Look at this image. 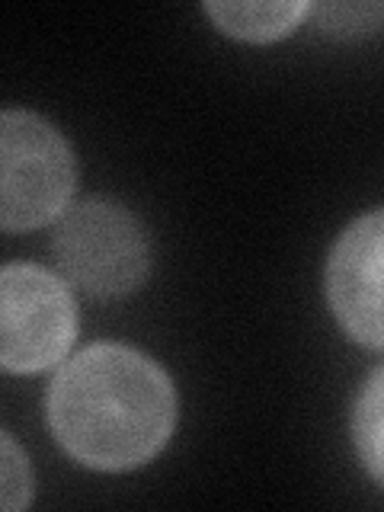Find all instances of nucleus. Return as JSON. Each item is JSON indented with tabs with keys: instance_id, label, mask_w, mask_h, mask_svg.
Here are the masks:
<instances>
[{
	"instance_id": "nucleus-1",
	"label": "nucleus",
	"mask_w": 384,
	"mask_h": 512,
	"mask_svg": "<svg viewBox=\"0 0 384 512\" xmlns=\"http://www.w3.org/2000/svg\"><path fill=\"white\" fill-rule=\"evenodd\" d=\"M45 413L58 445L96 471H132L167 445L176 394L167 372L138 349L90 346L48 384Z\"/></svg>"
},
{
	"instance_id": "nucleus-2",
	"label": "nucleus",
	"mask_w": 384,
	"mask_h": 512,
	"mask_svg": "<svg viewBox=\"0 0 384 512\" xmlns=\"http://www.w3.org/2000/svg\"><path fill=\"white\" fill-rule=\"evenodd\" d=\"M52 250L61 272L93 298H116L148 276L151 247L128 208L109 199H87L58 221Z\"/></svg>"
},
{
	"instance_id": "nucleus-3",
	"label": "nucleus",
	"mask_w": 384,
	"mask_h": 512,
	"mask_svg": "<svg viewBox=\"0 0 384 512\" xmlns=\"http://www.w3.org/2000/svg\"><path fill=\"white\" fill-rule=\"evenodd\" d=\"M0 221L7 231H32L58 218L74 192V157L45 119L10 109L0 119Z\"/></svg>"
},
{
	"instance_id": "nucleus-4",
	"label": "nucleus",
	"mask_w": 384,
	"mask_h": 512,
	"mask_svg": "<svg viewBox=\"0 0 384 512\" xmlns=\"http://www.w3.org/2000/svg\"><path fill=\"white\" fill-rule=\"evenodd\" d=\"M77 336L74 298L42 266L10 263L0 276V362L13 375L42 372L64 359Z\"/></svg>"
},
{
	"instance_id": "nucleus-5",
	"label": "nucleus",
	"mask_w": 384,
	"mask_h": 512,
	"mask_svg": "<svg viewBox=\"0 0 384 512\" xmlns=\"http://www.w3.org/2000/svg\"><path fill=\"white\" fill-rule=\"evenodd\" d=\"M327 301L362 346L384 349V208L352 221L327 263Z\"/></svg>"
},
{
	"instance_id": "nucleus-6",
	"label": "nucleus",
	"mask_w": 384,
	"mask_h": 512,
	"mask_svg": "<svg viewBox=\"0 0 384 512\" xmlns=\"http://www.w3.org/2000/svg\"><path fill=\"white\" fill-rule=\"evenodd\" d=\"M308 4H208L205 13L212 16L221 32L244 42H276L288 36Z\"/></svg>"
},
{
	"instance_id": "nucleus-7",
	"label": "nucleus",
	"mask_w": 384,
	"mask_h": 512,
	"mask_svg": "<svg viewBox=\"0 0 384 512\" xmlns=\"http://www.w3.org/2000/svg\"><path fill=\"white\" fill-rule=\"evenodd\" d=\"M352 436L356 448L378 484H384V365L365 381L352 413Z\"/></svg>"
},
{
	"instance_id": "nucleus-8",
	"label": "nucleus",
	"mask_w": 384,
	"mask_h": 512,
	"mask_svg": "<svg viewBox=\"0 0 384 512\" xmlns=\"http://www.w3.org/2000/svg\"><path fill=\"white\" fill-rule=\"evenodd\" d=\"M4 461H0V484H4V509L16 512L29 506L32 500V474L29 464L23 458V452L16 448V442L10 439V432H4Z\"/></svg>"
}]
</instances>
